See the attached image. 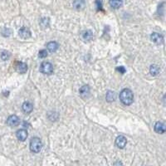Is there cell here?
I'll return each instance as SVG.
<instances>
[{"label": "cell", "instance_id": "1", "mask_svg": "<svg viewBox=\"0 0 166 166\" xmlns=\"http://www.w3.org/2000/svg\"><path fill=\"white\" fill-rule=\"evenodd\" d=\"M120 100L125 106H130L134 101V95L130 89H124L120 93Z\"/></svg>", "mask_w": 166, "mask_h": 166}, {"label": "cell", "instance_id": "2", "mask_svg": "<svg viewBox=\"0 0 166 166\" xmlns=\"http://www.w3.org/2000/svg\"><path fill=\"white\" fill-rule=\"evenodd\" d=\"M43 144L39 138L34 137L30 141V150L33 153H38L42 150Z\"/></svg>", "mask_w": 166, "mask_h": 166}, {"label": "cell", "instance_id": "3", "mask_svg": "<svg viewBox=\"0 0 166 166\" xmlns=\"http://www.w3.org/2000/svg\"><path fill=\"white\" fill-rule=\"evenodd\" d=\"M40 71L42 73L45 75H51L53 72V66L51 63L48 62H43L41 66H40Z\"/></svg>", "mask_w": 166, "mask_h": 166}, {"label": "cell", "instance_id": "4", "mask_svg": "<svg viewBox=\"0 0 166 166\" xmlns=\"http://www.w3.org/2000/svg\"><path fill=\"white\" fill-rule=\"evenodd\" d=\"M20 123V120L19 118L15 115H12V116H8V118L7 119V124L9 126H12V127H14L18 125Z\"/></svg>", "mask_w": 166, "mask_h": 166}, {"label": "cell", "instance_id": "5", "mask_svg": "<svg viewBox=\"0 0 166 166\" xmlns=\"http://www.w3.org/2000/svg\"><path fill=\"white\" fill-rule=\"evenodd\" d=\"M127 144V140L126 138L123 136H119L116 139V146L120 149H124L125 147V145Z\"/></svg>", "mask_w": 166, "mask_h": 166}, {"label": "cell", "instance_id": "6", "mask_svg": "<svg viewBox=\"0 0 166 166\" xmlns=\"http://www.w3.org/2000/svg\"><path fill=\"white\" fill-rule=\"evenodd\" d=\"M154 130L158 134H164L166 130L165 124L163 121H158L154 125Z\"/></svg>", "mask_w": 166, "mask_h": 166}, {"label": "cell", "instance_id": "7", "mask_svg": "<svg viewBox=\"0 0 166 166\" xmlns=\"http://www.w3.org/2000/svg\"><path fill=\"white\" fill-rule=\"evenodd\" d=\"M150 39L152 42H154L156 44H161L164 41V37L161 34H159L158 33H153L150 35Z\"/></svg>", "mask_w": 166, "mask_h": 166}, {"label": "cell", "instance_id": "8", "mask_svg": "<svg viewBox=\"0 0 166 166\" xmlns=\"http://www.w3.org/2000/svg\"><path fill=\"white\" fill-rule=\"evenodd\" d=\"M16 136H17V138H18V140L24 141L27 139V137H28V131L26 130H24V129H20V130H18L17 131Z\"/></svg>", "mask_w": 166, "mask_h": 166}, {"label": "cell", "instance_id": "9", "mask_svg": "<svg viewBox=\"0 0 166 166\" xmlns=\"http://www.w3.org/2000/svg\"><path fill=\"white\" fill-rule=\"evenodd\" d=\"M22 109L24 113L29 114V113H31V112L33 111V104H32L31 102L26 101V102H24V103L22 104Z\"/></svg>", "mask_w": 166, "mask_h": 166}, {"label": "cell", "instance_id": "10", "mask_svg": "<svg viewBox=\"0 0 166 166\" xmlns=\"http://www.w3.org/2000/svg\"><path fill=\"white\" fill-rule=\"evenodd\" d=\"M18 34H19V36L21 37L22 38L27 39V38H29L31 37V32L27 28H22L18 31Z\"/></svg>", "mask_w": 166, "mask_h": 166}, {"label": "cell", "instance_id": "11", "mask_svg": "<svg viewBox=\"0 0 166 166\" xmlns=\"http://www.w3.org/2000/svg\"><path fill=\"white\" fill-rule=\"evenodd\" d=\"M90 91H91L90 87L88 85H85V86H83V87H81L80 88V96H82V97H87V96H88L90 95Z\"/></svg>", "mask_w": 166, "mask_h": 166}, {"label": "cell", "instance_id": "12", "mask_svg": "<svg viewBox=\"0 0 166 166\" xmlns=\"http://www.w3.org/2000/svg\"><path fill=\"white\" fill-rule=\"evenodd\" d=\"M59 45L57 42H49L47 44V49L50 52H55L58 49Z\"/></svg>", "mask_w": 166, "mask_h": 166}, {"label": "cell", "instance_id": "13", "mask_svg": "<svg viewBox=\"0 0 166 166\" xmlns=\"http://www.w3.org/2000/svg\"><path fill=\"white\" fill-rule=\"evenodd\" d=\"M109 3L110 7L117 9L120 8L123 5V0H109Z\"/></svg>", "mask_w": 166, "mask_h": 166}, {"label": "cell", "instance_id": "14", "mask_svg": "<svg viewBox=\"0 0 166 166\" xmlns=\"http://www.w3.org/2000/svg\"><path fill=\"white\" fill-rule=\"evenodd\" d=\"M17 71L19 73L23 74L28 71V66L24 62H18V65H17Z\"/></svg>", "mask_w": 166, "mask_h": 166}, {"label": "cell", "instance_id": "15", "mask_svg": "<svg viewBox=\"0 0 166 166\" xmlns=\"http://www.w3.org/2000/svg\"><path fill=\"white\" fill-rule=\"evenodd\" d=\"M85 5H86L85 0H75L73 2V7L78 10L83 9L85 7Z\"/></svg>", "mask_w": 166, "mask_h": 166}, {"label": "cell", "instance_id": "16", "mask_svg": "<svg viewBox=\"0 0 166 166\" xmlns=\"http://www.w3.org/2000/svg\"><path fill=\"white\" fill-rule=\"evenodd\" d=\"M150 72L152 76H157L160 72V68L159 66L157 65H151L150 68Z\"/></svg>", "mask_w": 166, "mask_h": 166}, {"label": "cell", "instance_id": "17", "mask_svg": "<svg viewBox=\"0 0 166 166\" xmlns=\"http://www.w3.org/2000/svg\"><path fill=\"white\" fill-rule=\"evenodd\" d=\"M82 37L85 41H91L93 38V34L91 31L87 30L82 33Z\"/></svg>", "mask_w": 166, "mask_h": 166}, {"label": "cell", "instance_id": "18", "mask_svg": "<svg viewBox=\"0 0 166 166\" xmlns=\"http://www.w3.org/2000/svg\"><path fill=\"white\" fill-rule=\"evenodd\" d=\"M106 99L108 102H112L116 100V94L113 92V91H108L106 93Z\"/></svg>", "mask_w": 166, "mask_h": 166}, {"label": "cell", "instance_id": "19", "mask_svg": "<svg viewBox=\"0 0 166 166\" xmlns=\"http://www.w3.org/2000/svg\"><path fill=\"white\" fill-rule=\"evenodd\" d=\"M9 58H10V53H9V52H7V51H3V52L1 53V58H2V60L6 61V60H7Z\"/></svg>", "mask_w": 166, "mask_h": 166}, {"label": "cell", "instance_id": "20", "mask_svg": "<svg viewBox=\"0 0 166 166\" xmlns=\"http://www.w3.org/2000/svg\"><path fill=\"white\" fill-rule=\"evenodd\" d=\"M47 56V50H41L38 52V57L40 58H44Z\"/></svg>", "mask_w": 166, "mask_h": 166}, {"label": "cell", "instance_id": "21", "mask_svg": "<svg viewBox=\"0 0 166 166\" xmlns=\"http://www.w3.org/2000/svg\"><path fill=\"white\" fill-rule=\"evenodd\" d=\"M117 70L121 73H125V69L123 67V66H120V67H117Z\"/></svg>", "mask_w": 166, "mask_h": 166}, {"label": "cell", "instance_id": "22", "mask_svg": "<svg viewBox=\"0 0 166 166\" xmlns=\"http://www.w3.org/2000/svg\"><path fill=\"white\" fill-rule=\"evenodd\" d=\"M96 4H97V7H98V9H101V6H102L101 0H96Z\"/></svg>", "mask_w": 166, "mask_h": 166}]
</instances>
